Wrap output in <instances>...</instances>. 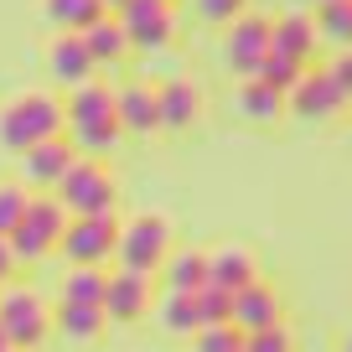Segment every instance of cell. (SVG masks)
I'll list each match as a JSON object with an SVG mask.
<instances>
[{"mask_svg":"<svg viewBox=\"0 0 352 352\" xmlns=\"http://www.w3.org/2000/svg\"><path fill=\"white\" fill-rule=\"evenodd\" d=\"M94 120H114V88L88 78V83L67 88V104H63V124H94Z\"/></svg>","mask_w":352,"mask_h":352,"instance_id":"cell-18","label":"cell"},{"mask_svg":"<svg viewBox=\"0 0 352 352\" xmlns=\"http://www.w3.org/2000/svg\"><path fill=\"white\" fill-rule=\"evenodd\" d=\"M0 352H6V337H0Z\"/></svg>","mask_w":352,"mask_h":352,"instance_id":"cell-38","label":"cell"},{"mask_svg":"<svg viewBox=\"0 0 352 352\" xmlns=\"http://www.w3.org/2000/svg\"><path fill=\"white\" fill-rule=\"evenodd\" d=\"M239 352H296V337H290V327L280 321V327H264V331H249L243 337Z\"/></svg>","mask_w":352,"mask_h":352,"instance_id":"cell-31","label":"cell"},{"mask_svg":"<svg viewBox=\"0 0 352 352\" xmlns=\"http://www.w3.org/2000/svg\"><path fill=\"white\" fill-rule=\"evenodd\" d=\"M26 202H32V192H26L21 182H0V239H6V233L21 223Z\"/></svg>","mask_w":352,"mask_h":352,"instance_id":"cell-30","label":"cell"},{"mask_svg":"<svg viewBox=\"0 0 352 352\" xmlns=\"http://www.w3.org/2000/svg\"><path fill=\"white\" fill-rule=\"evenodd\" d=\"M0 337L16 352H36L52 337V306H47L36 290L0 285Z\"/></svg>","mask_w":352,"mask_h":352,"instance_id":"cell-3","label":"cell"},{"mask_svg":"<svg viewBox=\"0 0 352 352\" xmlns=\"http://www.w3.org/2000/svg\"><path fill=\"white\" fill-rule=\"evenodd\" d=\"M52 197L63 202L67 218H88V212H114L120 187H114V176H109L104 161H83V155H78V161L67 166V176L52 187Z\"/></svg>","mask_w":352,"mask_h":352,"instance_id":"cell-5","label":"cell"},{"mask_svg":"<svg viewBox=\"0 0 352 352\" xmlns=\"http://www.w3.org/2000/svg\"><path fill=\"white\" fill-rule=\"evenodd\" d=\"M47 6V21H57V32H88V26L109 16L99 0H42Z\"/></svg>","mask_w":352,"mask_h":352,"instance_id":"cell-25","label":"cell"},{"mask_svg":"<svg viewBox=\"0 0 352 352\" xmlns=\"http://www.w3.org/2000/svg\"><path fill=\"white\" fill-rule=\"evenodd\" d=\"M78 36H83L94 67H114V63H124V57H130V42H124V32H120V21H114V16H99V21L88 26V32H78Z\"/></svg>","mask_w":352,"mask_h":352,"instance_id":"cell-23","label":"cell"},{"mask_svg":"<svg viewBox=\"0 0 352 352\" xmlns=\"http://www.w3.org/2000/svg\"><path fill=\"white\" fill-rule=\"evenodd\" d=\"M52 327L63 331L67 342H94L109 321H104L99 306H83V300H57V306H52Z\"/></svg>","mask_w":352,"mask_h":352,"instance_id":"cell-22","label":"cell"},{"mask_svg":"<svg viewBox=\"0 0 352 352\" xmlns=\"http://www.w3.org/2000/svg\"><path fill=\"white\" fill-rule=\"evenodd\" d=\"M155 306V275H135V270H114L109 280H104V321H114V327H135L140 316H151Z\"/></svg>","mask_w":352,"mask_h":352,"instance_id":"cell-8","label":"cell"},{"mask_svg":"<svg viewBox=\"0 0 352 352\" xmlns=\"http://www.w3.org/2000/svg\"><path fill=\"white\" fill-rule=\"evenodd\" d=\"M243 347V331L218 321V327H197L192 331V352H239Z\"/></svg>","mask_w":352,"mask_h":352,"instance_id":"cell-29","label":"cell"},{"mask_svg":"<svg viewBox=\"0 0 352 352\" xmlns=\"http://www.w3.org/2000/svg\"><path fill=\"white\" fill-rule=\"evenodd\" d=\"M233 114H239L243 124H275L280 114H285V94H275V88L259 83V78H243V83L233 88Z\"/></svg>","mask_w":352,"mask_h":352,"instance_id":"cell-19","label":"cell"},{"mask_svg":"<svg viewBox=\"0 0 352 352\" xmlns=\"http://www.w3.org/2000/svg\"><path fill=\"white\" fill-rule=\"evenodd\" d=\"M285 321V296H280L270 280H254V285L233 290V306H228V327H239L243 337L264 327H280Z\"/></svg>","mask_w":352,"mask_h":352,"instance_id":"cell-10","label":"cell"},{"mask_svg":"<svg viewBox=\"0 0 352 352\" xmlns=\"http://www.w3.org/2000/svg\"><path fill=\"white\" fill-rule=\"evenodd\" d=\"M264 52H270V16H254V11L233 16L228 32H223V67L239 78H254Z\"/></svg>","mask_w":352,"mask_h":352,"instance_id":"cell-9","label":"cell"},{"mask_svg":"<svg viewBox=\"0 0 352 352\" xmlns=\"http://www.w3.org/2000/svg\"><path fill=\"white\" fill-rule=\"evenodd\" d=\"M114 239H120V218L114 212H88V218H67L57 249L67 254V264H109Z\"/></svg>","mask_w":352,"mask_h":352,"instance_id":"cell-6","label":"cell"},{"mask_svg":"<svg viewBox=\"0 0 352 352\" xmlns=\"http://www.w3.org/2000/svg\"><path fill=\"white\" fill-rule=\"evenodd\" d=\"M155 275L166 280V290H187L192 296V290L208 285V249H171Z\"/></svg>","mask_w":352,"mask_h":352,"instance_id":"cell-20","label":"cell"},{"mask_svg":"<svg viewBox=\"0 0 352 352\" xmlns=\"http://www.w3.org/2000/svg\"><path fill=\"white\" fill-rule=\"evenodd\" d=\"M259 280V259H254V249H243V243H218V249H208V285L212 290H243Z\"/></svg>","mask_w":352,"mask_h":352,"instance_id":"cell-15","label":"cell"},{"mask_svg":"<svg viewBox=\"0 0 352 352\" xmlns=\"http://www.w3.org/2000/svg\"><path fill=\"white\" fill-rule=\"evenodd\" d=\"M47 73H52L57 88H78V83H88V78L99 73V67H94V57H88V47H83L78 32H57L52 42H47Z\"/></svg>","mask_w":352,"mask_h":352,"instance_id":"cell-14","label":"cell"},{"mask_svg":"<svg viewBox=\"0 0 352 352\" xmlns=\"http://www.w3.org/2000/svg\"><path fill=\"white\" fill-rule=\"evenodd\" d=\"M342 104H347V99L327 83L321 67H306V73L296 78V88L285 94V114H296V120H337Z\"/></svg>","mask_w":352,"mask_h":352,"instance_id":"cell-11","label":"cell"},{"mask_svg":"<svg viewBox=\"0 0 352 352\" xmlns=\"http://www.w3.org/2000/svg\"><path fill=\"white\" fill-rule=\"evenodd\" d=\"M114 21H120L130 52H161V47L171 42V32H176L171 0H124L120 11H114Z\"/></svg>","mask_w":352,"mask_h":352,"instance_id":"cell-7","label":"cell"},{"mask_svg":"<svg viewBox=\"0 0 352 352\" xmlns=\"http://www.w3.org/2000/svg\"><path fill=\"white\" fill-rule=\"evenodd\" d=\"M306 6H311V11H316V6H327V0H306Z\"/></svg>","mask_w":352,"mask_h":352,"instance_id":"cell-37","label":"cell"},{"mask_svg":"<svg viewBox=\"0 0 352 352\" xmlns=\"http://www.w3.org/2000/svg\"><path fill=\"white\" fill-rule=\"evenodd\" d=\"M11 264L16 259H11V249H6V239H0V285H6V275H11Z\"/></svg>","mask_w":352,"mask_h":352,"instance_id":"cell-35","label":"cell"},{"mask_svg":"<svg viewBox=\"0 0 352 352\" xmlns=\"http://www.w3.org/2000/svg\"><path fill=\"white\" fill-rule=\"evenodd\" d=\"M67 140H73V151L83 155V161H99V155H109L124 135H120V124H114V120H94V124H73Z\"/></svg>","mask_w":352,"mask_h":352,"instance_id":"cell-24","label":"cell"},{"mask_svg":"<svg viewBox=\"0 0 352 352\" xmlns=\"http://www.w3.org/2000/svg\"><path fill=\"white\" fill-rule=\"evenodd\" d=\"M228 306H233L228 290H212V285L197 290V316H202V327H218V321H228Z\"/></svg>","mask_w":352,"mask_h":352,"instance_id":"cell-32","label":"cell"},{"mask_svg":"<svg viewBox=\"0 0 352 352\" xmlns=\"http://www.w3.org/2000/svg\"><path fill=\"white\" fill-rule=\"evenodd\" d=\"M192 11H197L202 21H212V26H228L233 16L249 11V0H192Z\"/></svg>","mask_w":352,"mask_h":352,"instance_id":"cell-33","label":"cell"},{"mask_svg":"<svg viewBox=\"0 0 352 352\" xmlns=\"http://www.w3.org/2000/svg\"><path fill=\"white\" fill-rule=\"evenodd\" d=\"M300 73H306V67H300L296 57H285V52H264V63L254 67V78H259V83H270L275 94H290Z\"/></svg>","mask_w":352,"mask_h":352,"instance_id":"cell-28","label":"cell"},{"mask_svg":"<svg viewBox=\"0 0 352 352\" xmlns=\"http://www.w3.org/2000/svg\"><path fill=\"white\" fill-rule=\"evenodd\" d=\"M171 249H176L171 243V218H161V212H135L130 223H120V239H114L120 270H135V275H155Z\"/></svg>","mask_w":352,"mask_h":352,"instance_id":"cell-4","label":"cell"},{"mask_svg":"<svg viewBox=\"0 0 352 352\" xmlns=\"http://www.w3.org/2000/svg\"><path fill=\"white\" fill-rule=\"evenodd\" d=\"M104 280H109V270H99V264H73V270L63 275V300L99 306L104 300Z\"/></svg>","mask_w":352,"mask_h":352,"instance_id":"cell-26","label":"cell"},{"mask_svg":"<svg viewBox=\"0 0 352 352\" xmlns=\"http://www.w3.org/2000/svg\"><path fill=\"white\" fill-rule=\"evenodd\" d=\"M316 47H321V36H316V26H311V11H285V16L270 21V52H285V57H296L300 67H311Z\"/></svg>","mask_w":352,"mask_h":352,"instance_id":"cell-16","label":"cell"},{"mask_svg":"<svg viewBox=\"0 0 352 352\" xmlns=\"http://www.w3.org/2000/svg\"><path fill=\"white\" fill-rule=\"evenodd\" d=\"M202 120V88L187 83V78H166L161 88H155V130H192V124Z\"/></svg>","mask_w":352,"mask_h":352,"instance_id":"cell-12","label":"cell"},{"mask_svg":"<svg viewBox=\"0 0 352 352\" xmlns=\"http://www.w3.org/2000/svg\"><path fill=\"white\" fill-rule=\"evenodd\" d=\"M311 26H316V36L321 42H347V32H352V6L347 0H327V6H316L311 11Z\"/></svg>","mask_w":352,"mask_h":352,"instance_id":"cell-27","label":"cell"},{"mask_svg":"<svg viewBox=\"0 0 352 352\" xmlns=\"http://www.w3.org/2000/svg\"><path fill=\"white\" fill-rule=\"evenodd\" d=\"M99 6H104V11H109V16H114V11H120V6H124V0H99Z\"/></svg>","mask_w":352,"mask_h":352,"instance_id":"cell-36","label":"cell"},{"mask_svg":"<svg viewBox=\"0 0 352 352\" xmlns=\"http://www.w3.org/2000/svg\"><path fill=\"white\" fill-rule=\"evenodd\" d=\"M321 73H327V83L337 88L342 99H347V88H352V57H347V52H337V57H331L327 67H321Z\"/></svg>","mask_w":352,"mask_h":352,"instance_id":"cell-34","label":"cell"},{"mask_svg":"<svg viewBox=\"0 0 352 352\" xmlns=\"http://www.w3.org/2000/svg\"><path fill=\"white\" fill-rule=\"evenodd\" d=\"M63 228H67L63 202H57L52 192H42V197H32V202H26L21 223H16V228L6 233V249H11V259H16V264H36V259H47V254L57 249Z\"/></svg>","mask_w":352,"mask_h":352,"instance_id":"cell-2","label":"cell"},{"mask_svg":"<svg viewBox=\"0 0 352 352\" xmlns=\"http://www.w3.org/2000/svg\"><path fill=\"white\" fill-rule=\"evenodd\" d=\"M73 161H78V151L67 135H52V140L32 145V151H21V187H57Z\"/></svg>","mask_w":352,"mask_h":352,"instance_id":"cell-13","label":"cell"},{"mask_svg":"<svg viewBox=\"0 0 352 352\" xmlns=\"http://www.w3.org/2000/svg\"><path fill=\"white\" fill-rule=\"evenodd\" d=\"M114 124H120V135H151L155 130V88L151 83L114 88Z\"/></svg>","mask_w":352,"mask_h":352,"instance_id":"cell-17","label":"cell"},{"mask_svg":"<svg viewBox=\"0 0 352 352\" xmlns=\"http://www.w3.org/2000/svg\"><path fill=\"white\" fill-rule=\"evenodd\" d=\"M6 352H16V347H6Z\"/></svg>","mask_w":352,"mask_h":352,"instance_id":"cell-39","label":"cell"},{"mask_svg":"<svg viewBox=\"0 0 352 352\" xmlns=\"http://www.w3.org/2000/svg\"><path fill=\"white\" fill-rule=\"evenodd\" d=\"M155 327L166 331V337H192V331L202 327V316H197V290H166L161 300H155Z\"/></svg>","mask_w":352,"mask_h":352,"instance_id":"cell-21","label":"cell"},{"mask_svg":"<svg viewBox=\"0 0 352 352\" xmlns=\"http://www.w3.org/2000/svg\"><path fill=\"white\" fill-rule=\"evenodd\" d=\"M52 135H63V99L57 94H47V88H26V94H16L6 109H0V145L6 151H32V145L52 140Z\"/></svg>","mask_w":352,"mask_h":352,"instance_id":"cell-1","label":"cell"}]
</instances>
